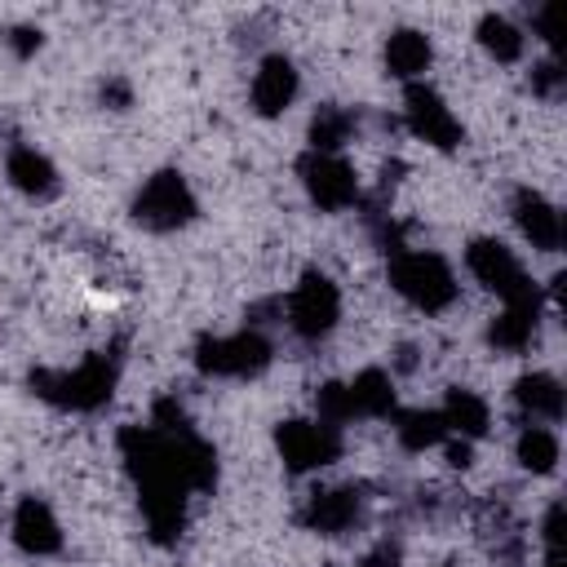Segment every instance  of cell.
Returning <instances> with one entry per match:
<instances>
[{
    "mask_svg": "<svg viewBox=\"0 0 567 567\" xmlns=\"http://www.w3.org/2000/svg\"><path fill=\"white\" fill-rule=\"evenodd\" d=\"M390 288L408 306H416L425 315H443L461 292L456 288V270L434 248H399L390 257Z\"/></svg>",
    "mask_w": 567,
    "mask_h": 567,
    "instance_id": "obj_1",
    "label": "cell"
},
{
    "mask_svg": "<svg viewBox=\"0 0 567 567\" xmlns=\"http://www.w3.org/2000/svg\"><path fill=\"white\" fill-rule=\"evenodd\" d=\"M115 381H120L115 354H89V359H80V363L66 368V372H49V368L31 372V390H35L40 399L58 403V408H71V412H93V408H102V403L111 399Z\"/></svg>",
    "mask_w": 567,
    "mask_h": 567,
    "instance_id": "obj_2",
    "label": "cell"
},
{
    "mask_svg": "<svg viewBox=\"0 0 567 567\" xmlns=\"http://www.w3.org/2000/svg\"><path fill=\"white\" fill-rule=\"evenodd\" d=\"M199 204H195V190L190 182L177 173V168H159L142 182V190L133 195V221L155 230V235H168V230H182L186 221H195Z\"/></svg>",
    "mask_w": 567,
    "mask_h": 567,
    "instance_id": "obj_3",
    "label": "cell"
},
{
    "mask_svg": "<svg viewBox=\"0 0 567 567\" xmlns=\"http://www.w3.org/2000/svg\"><path fill=\"white\" fill-rule=\"evenodd\" d=\"M465 270H470L487 292H496L505 306L540 301V288L532 284V275L523 270V261L514 257V248H505L501 239H470V248H465Z\"/></svg>",
    "mask_w": 567,
    "mask_h": 567,
    "instance_id": "obj_4",
    "label": "cell"
},
{
    "mask_svg": "<svg viewBox=\"0 0 567 567\" xmlns=\"http://www.w3.org/2000/svg\"><path fill=\"white\" fill-rule=\"evenodd\" d=\"M270 363V341L261 328H239L226 337H199L195 341V368L204 377H257Z\"/></svg>",
    "mask_w": 567,
    "mask_h": 567,
    "instance_id": "obj_5",
    "label": "cell"
},
{
    "mask_svg": "<svg viewBox=\"0 0 567 567\" xmlns=\"http://www.w3.org/2000/svg\"><path fill=\"white\" fill-rule=\"evenodd\" d=\"M288 328L301 337V341H319L337 328L341 319V288L323 275V270H306L292 292H288Z\"/></svg>",
    "mask_w": 567,
    "mask_h": 567,
    "instance_id": "obj_6",
    "label": "cell"
},
{
    "mask_svg": "<svg viewBox=\"0 0 567 567\" xmlns=\"http://www.w3.org/2000/svg\"><path fill=\"white\" fill-rule=\"evenodd\" d=\"M403 124H408V133H412L416 142H425V146H434V151H456L461 137H465V124L456 120V111H452V106L443 102V93H439L434 84H425V80L408 84V93H403Z\"/></svg>",
    "mask_w": 567,
    "mask_h": 567,
    "instance_id": "obj_7",
    "label": "cell"
},
{
    "mask_svg": "<svg viewBox=\"0 0 567 567\" xmlns=\"http://www.w3.org/2000/svg\"><path fill=\"white\" fill-rule=\"evenodd\" d=\"M275 447L284 456V465L292 474H310V470H323L341 456V430L337 425H323L319 416L315 421H284L275 430Z\"/></svg>",
    "mask_w": 567,
    "mask_h": 567,
    "instance_id": "obj_8",
    "label": "cell"
},
{
    "mask_svg": "<svg viewBox=\"0 0 567 567\" xmlns=\"http://www.w3.org/2000/svg\"><path fill=\"white\" fill-rule=\"evenodd\" d=\"M297 173H301V186H306L310 204L323 208V213H341V208H350L359 199V177H354V168L341 155L306 151Z\"/></svg>",
    "mask_w": 567,
    "mask_h": 567,
    "instance_id": "obj_9",
    "label": "cell"
},
{
    "mask_svg": "<svg viewBox=\"0 0 567 567\" xmlns=\"http://www.w3.org/2000/svg\"><path fill=\"white\" fill-rule=\"evenodd\" d=\"M301 93V75L292 66V58L284 53H266L252 71V84H248V97H252V111L257 115H284Z\"/></svg>",
    "mask_w": 567,
    "mask_h": 567,
    "instance_id": "obj_10",
    "label": "cell"
},
{
    "mask_svg": "<svg viewBox=\"0 0 567 567\" xmlns=\"http://www.w3.org/2000/svg\"><path fill=\"white\" fill-rule=\"evenodd\" d=\"M9 532H13V545L22 554H31V558H49V554L62 549V523L49 509V501H40V496H22L18 501Z\"/></svg>",
    "mask_w": 567,
    "mask_h": 567,
    "instance_id": "obj_11",
    "label": "cell"
},
{
    "mask_svg": "<svg viewBox=\"0 0 567 567\" xmlns=\"http://www.w3.org/2000/svg\"><path fill=\"white\" fill-rule=\"evenodd\" d=\"M363 514V492L359 487H323V492H310L306 509H301V523L319 536H341L359 523Z\"/></svg>",
    "mask_w": 567,
    "mask_h": 567,
    "instance_id": "obj_12",
    "label": "cell"
},
{
    "mask_svg": "<svg viewBox=\"0 0 567 567\" xmlns=\"http://www.w3.org/2000/svg\"><path fill=\"white\" fill-rule=\"evenodd\" d=\"M514 226L540 252H558L563 248V213L540 190H532V186H523L514 195Z\"/></svg>",
    "mask_w": 567,
    "mask_h": 567,
    "instance_id": "obj_13",
    "label": "cell"
},
{
    "mask_svg": "<svg viewBox=\"0 0 567 567\" xmlns=\"http://www.w3.org/2000/svg\"><path fill=\"white\" fill-rule=\"evenodd\" d=\"M439 416H443L447 434H452V439H465V443L483 439L487 425H492V408H487V399L474 394V390H465V385H452V390L443 394Z\"/></svg>",
    "mask_w": 567,
    "mask_h": 567,
    "instance_id": "obj_14",
    "label": "cell"
},
{
    "mask_svg": "<svg viewBox=\"0 0 567 567\" xmlns=\"http://www.w3.org/2000/svg\"><path fill=\"white\" fill-rule=\"evenodd\" d=\"M4 173L13 182V190H22L27 199H49L58 195V168L44 151L35 146H13L9 159H4Z\"/></svg>",
    "mask_w": 567,
    "mask_h": 567,
    "instance_id": "obj_15",
    "label": "cell"
},
{
    "mask_svg": "<svg viewBox=\"0 0 567 567\" xmlns=\"http://www.w3.org/2000/svg\"><path fill=\"white\" fill-rule=\"evenodd\" d=\"M430 62H434V44H430L425 31H412V27L390 31V40H385V71H390L394 80L416 84V80L430 71Z\"/></svg>",
    "mask_w": 567,
    "mask_h": 567,
    "instance_id": "obj_16",
    "label": "cell"
},
{
    "mask_svg": "<svg viewBox=\"0 0 567 567\" xmlns=\"http://www.w3.org/2000/svg\"><path fill=\"white\" fill-rule=\"evenodd\" d=\"M514 403L523 408L527 421L554 425L563 416V381L554 372H523L514 381Z\"/></svg>",
    "mask_w": 567,
    "mask_h": 567,
    "instance_id": "obj_17",
    "label": "cell"
},
{
    "mask_svg": "<svg viewBox=\"0 0 567 567\" xmlns=\"http://www.w3.org/2000/svg\"><path fill=\"white\" fill-rule=\"evenodd\" d=\"M536 323H540V301L505 306V310L487 323V346H492V350H501V354H518V350H527V346H532Z\"/></svg>",
    "mask_w": 567,
    "mask_h": 567,
    "instance_id": "obj_18",
    "label": "cell"
},
{
    "mask_svg": "<svg viewBox=\"0 0 567 567\" xmlns=\"http://www.w3.org/2000/svg\"><path fill=\"white\" fill-rule=\"evenodd\" d=\"M514 456H518V465L527 474H554L558 470V456H563V443H558V434L549 425L527 421L518 430V439H514Z\"/></svg>",
    "mask_w": 567,
    "mask_h": 567,
    "instance_id": "obj_19",
    "label": "cell"
},
{
    "mask_svg": "<svg viewBox=\"0 0 567 567\" xmlns=\"http://www.w3.org/2000/svg\"><path fill=\"white\" fill-rule=\"evenodd\" d=\"M354 416H394V381L381 368H363L354 381H346Z\"/></svg>",
    "mask_w": 567,
    "mask_h": 567,
    "instance_id": "obj_20",
    "label": "cell"
},
{
    "mask_svg": "<svg viewBox=\"0 0 567 567\" xmlns=\"http://www.w3.org/2000/svg\"><path fill=\"white\" fill-rule=\"evenodd\" d=\"M394 439L408 452H425L447 439V425H443L439 408H408V412H394Z\"/></svg>",
    "mask_w": 567,
    "mask_h": 567,
    "instance_id": "obj_21",
    "label": "cell"
},
{
    "mask_svg": "<svg viewBox=\"0 0 567 567\" xmlns=\"http://www.w3.org/2000/svg\"><path fill=\"white\" fill-rule=\"evenodd\" d=\"M478 44L487 49V58L496 62H518L527 49V35L518 22H509L505 13H483L478 18Z\"/></svg>",
    "mask_w": 567,
    "mask_h": 567,
    "instance_id": "obj_22",
    "label": "cell"
},
{
    "mask_svg": "<svg viewBox=\"0 0 567 567\" xmlns=\"http://www.w3.org/2000/svg\"><path fill=\"white\" fill-rule=\"evenodd\" d=\"M350 128H354V115H350V111H341V106H319V115L310 120V151L337 155V151L350 142Z\"/></svg>",
    "mask_w": 567,
    "mask_h": 567,
    "instance_id": "obj_23",
    "label": "cell"
},
{
    "mask_svg": "<svg viewBox=\"0 0 567 567\" xmlns=\"http://www.w3.org/2000/svg\"><path fill=\"white\" fill-rule=\"evenodd\" d=\"M315 408H319V421L323 425H346V421H354V408H350V390L341 385V381H328L323 390H319V399H315Z\"/></svg>",
    "mask_w": 567,
    "mask_h": 567,
    "instance_id": "obj_24",
    "label": "cell"
},
{
    "mask_svg": "<svg viewBox=\"0 0 567 567\" xmlns=\"http://www.w3.org/2000/svg\"><path fill=\"white\" fill-rule=\"evenodd\" d=\"M4 40H9V49H13L18 58H31V53H35L40 44H44V35H40L35 27H13V31L4 35Z\"/></svg>",
    "mask_w": 567,
    "mask_h": 567,
    "instance_id": "obj_25",
    "label": "cell"
},
{
    "mask_svg": "<svg viewBox=\"0 0 567 567\" xmlns=\"http://www.w3.org/2000/svg\"><path fill=\"white\" fill-rule=\"evenodd\" d=\"M558 523H563V505H549V514H545V523H540V540L549 545V554L558 549Z\"/></svg>",
    "mask_w": 567,
    "mask_h": 567,
    "instance_id": "obj_26",
    "label": "cell"
},
{
    "mask_svg": "<svg viewBox=\"0 0 567 567\" xmlns=\"http://www.w3.org/2000/svg\"><path fill=\"white\" fill-rule=\"evenodd\" d=\"M363 567H399V545H390V540H381L368 558H363Z\"/></svg>",
    "mask_w": 567,
    "mask_h": 567,
    "instance_id": "obj_27",
    "label": "cell"
},
{
    "mask_svg": "<svg viewBox=\"0 0 567 567\" xmlns=\"http://www.w3.org/2000/svg\"><path fill=\"white\" fill-rule=\"evenodd\" d=\"M536 31H540V40H558V31H554V4H545V9H536Z\"/></svg>",
    "mask_w": 567,
    "mask_h": 567,
    "instance_id": "obj_28",
    "label": "cell"
},
{
    "mask_svg": "<svg viewBox=\"0 0 567 567\" xmlns=\"http://www.w3.org/2000/svg\"><path fill=\"white\" fill-rule=\"evenodd\" d=\"M102 102L128 106V84H124V80H111V84H102Z\"/></svg>",
    "mask_w": 567,
    "mask_h": 567,
    "instance_id": "obj_29",
    "label": "cell"
},
{
    "mask_svg": "<svg viewBox=\"0 0 567 567\" xmlns=\"http://www.w3.org/2000/svg\"><path fill=\"white\" fill-rule=\"evenodd\" d=\"M545 567H558V558H554V554H549V558H545Z\"/></svg>",
    "mask_w": 567,
    "mask_h": 567,
    "instance_id": "obj_30",
    "label": "cell"
}]
</instances>
